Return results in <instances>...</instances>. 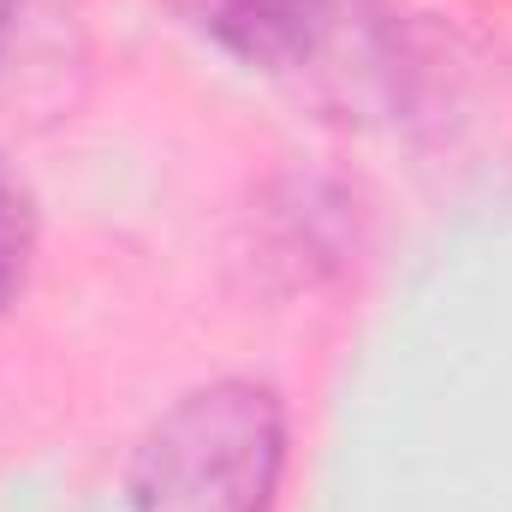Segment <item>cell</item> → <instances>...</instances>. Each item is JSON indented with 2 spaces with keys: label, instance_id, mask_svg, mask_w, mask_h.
Here are the masks:
<instances>
[{
  "label": "cell",
  "instance_id": "6da1fadb",
  "mask_svg": "<svg viewBox=\"0 0 512 512\" xmlns=\"http://www.w3.org/2000/svg\"><path fill=\"white\" fill-rule=\"evenodd\" d=\"M286 471V405L262 382L185 393L131 459L137 512H274Z\"/></svg>",
  "mask_w": 512,
  "mask_h": 512
},
{
  "label": "cell",
  "instance_id": "7a4b0ae2",
  "mask_svg": "<svg viewBox=\"0 0 512 512\" xmlns=\"http://www.w3.org/2000/svg\"><path fill=\"white\" fill-rule=\"evenodd\" d=\"M173 6L221 54L274 78L322 66L352 24V0H173Z\"/></svg>",
  "mask_w": 512,
  "mask_h": 512
},
{
  "label": "cell",
  "instance_id": "3957f363",
  "mask_svg": "<svg viewBox=\"0 0 512 512\" xmlns=\"http://www.w3.org/2000/svg\"><path fill=\"white\" fill-rule=\"evenodd\" d=\"M30 256H36V209H30V191L0 167V310L18 298V286L30 274Z\"/></svg>",
  "mask_w": 512,
  "mask_h": 512
},
{
  "label": "cell",
  "instance_id": "277c9868",
  "mask_svg": "<svg viewBox=\"0 0 512 512\" xmlns=\"http://www.w3.org/2000/svg\"><path fill=\"white\" fill-rule=\"evenodd\" d=\"M24 18H30V0H0V72H6L12 48L24 42Z\"/></svg>",
  "mask_w": 512,
  "mask_h": 512
}]
</instances>
